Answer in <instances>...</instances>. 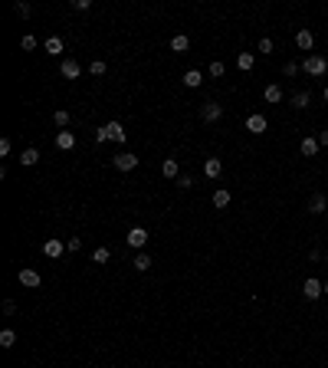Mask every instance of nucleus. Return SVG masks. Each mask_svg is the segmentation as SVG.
I'll use <instances>...</instances> for the list:
<instances>
[{
  "mask_svg": "<svg viewBox=\"0 0 328 368\" xmlns=\"http://www.w3.org/2000/svg\"><path fill=\"white\" fill-rule=\"evenodd\" d=\"M302 69H305L309 76H325V73H328V59L318 56V53H309V56L302 59Z\"/></svg>",
  "mask_w": 328,
  "mask_h": 368,
  "instance_id": "1",
  "label": "nucleus"
},
{
  "mask_svg": "<svg viewBox=\"0 0 328 368\" xmlns=\"http://www.w3.org/2000/svg\"><path fill=\"white\" fill-rule=\"evenodd\" d=\"M302 293H305V299H309V303H315L318 296L325 293V283L315 280V276H309V280H305V286H302Z\"/></svg>",
  "mask_w": 328,
  "mask_h": 368,
  "instance_id": "2",
  "label": "nucleus"
},
{
  "mask_svg": "<svg viewBox=\"0 0 328 368\" xmlns=\"http://www.w3.org/2000/svg\"><path fill=\"white\" fill-rule=\"evenodd\" d=\"M112 164H115L118 171H135V168H138V155H131V151H122V155L112 158Z\"/></svg>",
  "mask_w": 328,
  "mask_h": 368,
  "instance_id": "3",
  "label": "nucleus"
},
{
  "mask_svg": "<svg viewBox=\"0 0 328 368\" xmlns=\"http://www.w3.org/2000/svg\"><path fill=\"white\" fill-rule=\"evenodd\" d=\"M200 119L204 122H220L223 119V106L220 102H204V106H200Z\"/></svg>",
  "mask_w": 328,
  "mask_h": 368,
  "instance_id": "4",
  "label": "nucleus"
},
{
  "mask_svg": "<svg viewBox=\"0 0 328 368\" xmlns=\"http://www.w3.org/2000/svg\"><path fill=\"white\" fill-rule=\"evenodd\" d=\"M125 240H128V247L141 250L144 244H148V230H144V227H131V230H128V237H125Z\"/></svg>",
  "mask_w": 328,
  "mask_h": 368,
  "instance_id": "5",
  "label": "nucleus"
},
{
  "mask_svg": "<svg viewBox=\"0 0 328 368\" xmlns=\"http://www.w3.org/2000/svg\"><path fill=\"white\" fill-rule=\"evenodd\" d=\"M269 128V122H266V115H260V112H253L246 119V131H253V135H263V131Z\"/></svg>",
  "mask_w": 328,
  "mask_h": 368,
  "instance_id": "6",
  "label": "nucleus"
},
{
  "mask_svg": "<svg viewBox=\"0 0 328 368\" xmlns=\"http://www.w3.org/2000/svg\"><path fill=\"white\" fill-rule=\"evenodd\" d=\"M43 253L50 256V260H59V256L66 253V244H62V240H56V237H50V240L43 244Z\"/></svg>",
  "mask_w": 328,
  "mask_h": 368,
  "instance_id": "7",
  "label": "nucleus"
},
{
  "mask_svg": "<svg viewBox=\"0 0 328 368\" xmlns=\"http://www.w3.org/2000/svg\"><path fill=\"white\" fill-rule=\"evenodd\" d=\"M105 131H108V142H118V145H125V138H128V131H125L122 122H108Z\"/></svg>",
  "mask_w": 328,
  "mask_h": 368,
  "instance_id": "8",
  "label": "nucleus"
},
{
  "mask_svg": "<svg viewBox=\"0 0 328 368\" xmlns=\"http://www.w3.org/2000/svg\"><path fill=\"white\" fill-rule=\"evenodd\" d=\"M56 148L59 151H69V148H76V131H56Z\"/></svg>",
  "mask_w": 328,
  "mask_h": 368,
  "instance_id": "9",
  "label": "nucleus"
},
{
  "mask_svg": "<svg viewBox=\"0 0 328 368\" xmlns=\"http://www.w3.org/2000/svg\"><path fill=\"white\" fill-rule=\"evenodd\" d=\"M325 211H328V197H325L322 191H315L309 197V214H325Z\"/></svg>",
  "mask_w": 328,
  "mask_h": 368,
  "instance_id": "10",
  "label": "nucleus"
},
{
  "mask_svg": "<svg viewBox=\"0 0 328 368\" xmlns=\"http://www.w3.org/2000/svg\"><path fill=\"white\" fill-rule=\"evenodd\" d=\"M296 46H299V50H305V53H312V46H315V33H312V30H299L296 33Z\"/></svg>",
  "mask_w": 328,
  "mask_h": 368,
  "instance_id": "11",
  "label": "nucleus"
},
{
  "mask_svg": "<svg viewBox=\"0 0 328 368\" xmlns=\"http://www.w3.org/2000/svg\"><path fill=\"white\" fill-rule=\"evenodd\" d=\"M59 73L66 76V79H79L82 66H79V62H76V59H62V62H59Z\"/></svg>",
  "mask_w": 328,
  "mask_h": 368,
  "instance_id": "12",
  "label": "nucleus"
},
{
  "mask_svg": "<svg viewBox=\"0 0 328 368\" xmlns=\"http://www.w3.org/2000/svg\"><path fill=\"white\" fill-rule=\"evenodd\" d=\"M184 86L187 89H200L204 86V73H200V69H187L184 73Z\"/></svg>",
  "mask_w": 328,
  "mask_h": 368,
  "instance_id": "13",
  "label": "nucleus"
},
{
  "mask_svg": "<svg viewBox=\"0 0 328 368\" xmlns=\"http://www.w3.org/2000/svg\"><path fill=\"white\" fill-rule=\"evenodd\" d=\"M318 148H322V145H318V138H312V135H309V138H302V145H299V151H302L305 158H315V155H318Z\"/></svg>",
  "mask_w": 328,
  "mask_h": 368,
  "instance_id": "14",
  "label": "nucleus"
},
{
  "mask_svg": "<svg viewBox=\"0 0 328 368\" xmlns=\"http://www.w3.org/2000/svg\"><path fill=\"white\" fill-rule=\"evenodd\" d=\"M20 286L37 289L40 286V273H37V270H20Z\"/></svg>",
  "mask_w": 328,
  "mask_h": 368,
  "instance_id": "15",
  "label": "nucleus"
},
{
  "mask_svg": "<svg viewBox=\"0 0 328 368\" xmlns=\"http://www.w3.org/2000/svg\"><path fill=\"white\" fill-rule=\"evenodd\" d=\"M220 171H223V161H220V158H207V161H204V175L207 178H220Z\"/></svg>",
  "mask_w": 328,
  "mask_h": 368,
  "instance_id": "16",
  "label": "nucleus"
},
{
  "mask_svg": "<svg viewBox=\"0 0 328 368\" xmlns=\"http://www.w3.org/2000/svg\"><path fill=\"white\" fill-rule=\"evenodd\" d=\"M37 161H40V151L37 148H23V151H20V164H23V168H33Z\"/></svg>",
  "mask_w": 328,
  "mask_h": 368,
  "instance_id": "17",
  "label": "nucleus"
},
{
  "mask_svg": "<svg viewBox=\"0 0 328 368\" xmlns=\"http://www.w3.org/2000/svg\"><path fill=\"white\" fill-rule=\"evenodd\" d=\"M171 50L174 53H187V50H191V37H184V33L171 37Z\"/></svg>",
  "mask_w": 328,
  "mask_h": 368,
  "instance_id": "18",
  "label": "nucleus"
},
{
  "mask_svg": "<svg viewBox=\"0 0 328 368\" xmlns=\"http://www.w3.org/2000/svg\"><path fill=\"white\" fill-rule=\"evenodd\" d=\"M312 106V95L305 92V89H299L296 95H292V109H309Z\"/></svg>",
  "mask_w": 328,
  "mask_h": 368,
  "instance_id": "19",
  "label": "nucleus"
},
{
  "mask_svg": "<svg viewBox=\"0 0 328 368\" xmlns=\"http://www.w3.org/2000/svg\"><path fill=\"white\" fill-rule=\"evenodd\" d=\"M161 175H164V178H180V171H177V158H164Z\"/></svg>",
  "mask_w": 328,
  "mask_h": 368,
  "instance_id": "20",
  "label": "nucleus"
},
{
  "mask_svg": "<svg viewBox=\"0 0 328 368\" xmlns=\"http://www.w3.org/2000/svg\"><path fill=\"white\" fill-rule=\"evenodd\" d=\"M131 266H135L138 273H148V270H151V256L148 253H138L135 260H131Z\"/></svg>",
  "mask_w": 328,
  "mask_h": 368,
  "instance_id": "21",
  "label": "nucleus"
},
{
  "mask_svg": "<svg viewBox=\"0 0 328 368\" xmlns=\"http://www.w3.org/2000/svg\"><path fill=\"white\" fill-rule=\"evenodd\" d=\"M263 95H266V102H273V106H276V102H282V86H276V82H273V86H266V92H263Z\"/></svg>",
  "mask_w": 328,
  "mask_h": 368,
  "instance_id": "22",
  "label": "nucleus"
},
{
  "mask_svg": "<svg viewBox=\"0 0 328 368\" xmlns=\"http://www.w3.org/2000/svg\"><path fill=\"white\" fill-rule=\"evenodd\" d=\"M13 342H17V332H13V329L0 332V349H13Z\"/></svg>",
  "mask_w": 328,
  "mask_h": 368,
  "instance_id": "23",
  "label": "nucleus"
},
{
  "mask_svg": "<svg viewBox=\"0 0 328 368\" xmlns=\"http://www.w3.org/2000/svg\"><path fill=\"white\" fill-rule=\"evenodd\" d=\"M112 260V250L108 247H95L92 250V263H108Z\"/></svg>",
  "mask_w": 328,
  "mask_h": 368,
  "instance_id": "24",
  "label": "nucleus"
},
{
  "mask_svg": "<svg viewBox=\"0 0 328 368\" xmlns=\"http://www.w3.org/2000/svg\"><path fill=\"white\" fill-rule=\"evenodd\" d=\"M46 53H50V56H59V53H62V40L59 37H50V40H46Z\"/></svg>",
  "mask_w": 328,
  "mask_h": 368,
  "instance_id": "25",
  "label": "nucleus"
},
{
  "mask_svg": "<svg viewBox=\"0 0 328 368\" xmlns=\"http://www.w3.org/2000/svg\"><path fill=\"white\" fill-rule=\"evenodd\" d=\"M227 204H230V191H227V187L213 191V207H227Z\"/></svg>",
  "mask_w": 328,
  "mask_h": 368,
  "instance_id": "26",
  "label": "nucleus"
},
{
  "mask_svg": "<svg viewBox=\"0 0 328 368\" xmlns=\"http://www.w3.org/2000/svg\"><path fill=\"white\" fill-rule=\"evenodd\" d=\"M253 62H256L253 53H240V56H236V66L240 69H253Z\"/></svg>",
  "mask_w": 328,
  "mask_h": 368,
  "instance_id": "27",
  "label": "nucleus"
},
{
  "mask_svg": "<svg viewBox=\"0 0 328 368\" xmlns=\"http://www.w3.org/2000/svg\"><path fill=\"white\" fill-rule=\"evenodd\" d=\"M13 13H17V17H30V13H33V7L26 4V0H17V4H13Z\"/></svg>",
  "mask_w": 328,
  "mask_h": 368,
  "instance_id": "28",
  "label": "nucleus"
},
{
  "mask_svg": "<svg viewBox=\"0 0 328 368\" xmlns=\"http://www.w3.org/2000/svg\"><path fill=\"white\" fill-rule=\"evenodd\" d=\"M105 69H108V66H105L102 59H92V66H89V73H92L95 79H99V76H105Z\"/></svg>",
  "mask_w": 328,
  "mask_h": 368,
  "instance_id": "29",
  "label": "nucleus"
},
{
  "mask_svg": "<svg viewBox=\"0 0 328 368\" xmlns=\"http://www.w3.org/2000/svg\"><path fill=\"white\" fill-rule=\"evenodd\" d=\"M53 122L59 125V128H66V125H69V112H66V109H59V112H53Z\"/></svg>",
  "mask_w": 328,
  "mask_h": 368,
  "instance_id": "30",
  "label": "nucleus"
},
{
  "mask_svg": "<svg viewBox=\"0 0 328 368\" xmlns=\"http://www.w3.org/2000/svg\"><path fill=\"white\" fill-rule=\"evenodd\" d=\"M177 187H180V191H191V187H194V178L191 175H180L177 178Z\"/></svg>",
  "mask_w": 328,
  "mask_h": 368,
  "instance_id": "31",
  "label": "nucleus"
},
{
  "mask_svg": "<svg viewBox=\"0 0 328 368\" xmlns=\"http://www.w3.org/2000/svg\"><path fill=\"white\" fill-rule=\"evenodd\" d=\"M66 250H69V253H76V250H82V240H79V237H69V240H66Z\"/></svg>",
  "mask_w": 328,
  "mask_h": 368,
  "instance_id": "32",
  "label": "nucleus"
},
{
  "mask_svg": "<svg viewBox=\"0 0 328 368\" xmlns=\"http://www.w3.org/2000/svg\"><path fill=\"white\" fill-rule=\"evenodd\" d=\"M20 46H23V50H37V37H30V33H26V37L20 40Z\"/></svg>",
  "mask_w": 328,
  "mask_h": 368,
  "instance_id": "33",
  "label": "nucleus"
},
{
  "mask_svg": "<svg viewBox=\"0 0 328 368\" xmlns=\"http://www.w3.org/2000/svg\"><path fill=\"white\" fill-rule=\"evenodd\" d=\"M89 7H92V0H72V10H79V13H86Z\"/></svg>",
  "mask_w": 328,
  "mask_h": 368,
  "instance_id": "34",
  "label": "nucleus"
},
{
  "mask_svg": "<svg viewBox=\"0 0 328 368\" xmlns=\"http://www.w3.org/2000/svg\"><path fill=\"white\" fill-rule=\"evenodd\" d=\"M223 73H227V69H223V62L217 59V62H210V76H213V79H217V76H223Z\"/></svg>",
  "mask_w": 328,
  "mask_h": 368,
  "instance_id": "35",
  "label": "nucleus"
},
{
  "mask_svg": "<svg viewBox=\"0 0 328 368\" xmlns=\"http://www.w3.org/2000/svg\"><path fill=\"white\" fill-rule=\"evenodd\" d=\"M260 53H273V40H269V37L260 40Z\"/></svg>",
  "mask_w": 328,
  "mask_h": 368,
  "instance_id": "36",
  "label": "nucleus"
},
{
  "mask_svg": "<svg viewBox=\"0 0 328 368\" xmlns=\"http://www.w3.org/2000/svg\"><path fill=\"white\" fill-rule=\"evenodd\" d=\"M102 142H108V131H105V125H102V128L95 131V145H102Z\"/></svg>",
  "mask_w": 328,
  "mask_h": 368,
  "instance_id": "37",
  "label": "nucleus"
},
{
  "mask_svg": "<svg viewBox=\"0 0 328 368\" xmlns=\"http://www.w3.org/2000/svg\"><path fill=\"white\" fill-rule=\"evenodd\" d=\"M282 73H285V76H289V79H292V76L299 73V62H285V69H282Z\"/></svg>",
  "mask_w": 328,
  "mask_h": 368,
  "instance_id": "38",
  "label": "nucleus"
},
{
  "mask_svg": "<svg viewBox=\"0 0 328 368\" xmlns=\"http://www.w3.org/2000/svg\"><path fill=\"white\" fill-rule=\"evenodd\" d=\"M4 312H7V316H13V312H17V303H13V299H4Z\"/></svg>",
  "mask_w": 328,
  "mask_h": 368,
  "instance_id": "39",
  "label": "nucleus"
},
{
  "mask_svg": "<svg viewBox=\"0 0 328 368\" xmlns=\"http://www.w3.org/2000/svg\"><path fill=\"white\" fill-rule=\"evenodd\" d=\"M0 155H4V158L10 155V138H0Z\"/></svg>",
  "mask_w": 328,
  "mask_h": 368,
  "instance_id": "40",
  "label": "nucleus"
},
{
  "mask_svg": "<svg viewBox=\"0 0 328 368\" xmlns=\"http://www.w3.org/2000/svg\"><path fill=\"white\" fill-rule=\"evenodd\" d=\"M318 145H325V148H328V131H322V135H318Z\"/></svg>",
  "mask_w": 328,
  "mask_h": 368,
  "instance_id": "41",
  "label": "nucleus"
},
{
  "mask_svg": "<svg viewBox=\"0 0 328 368\" xmlns=\"http://www.w3.org/2000/svg\"><path fill=\"white\" fill-rule=\"evenodd\" d=\"M325 102H328V86H325Z\"/></svg>",
  "mask_w": 328,
  "mask_h": 368,
  "instance_id": "42",
  "label": "nucleus"
},
{
  "mask_svg": "<svg viewBox=\"0 0 328 368\" xmlns=\"http://www.w3.org/2000/svg\"><path fill=\"white\" fill-rule=\"evenodd\" d=\"M325 296H328V280H325Z\"/></svg>",
  "mask_w": 328,
  "mask_h": 368,
  "instance_id": "43",
  "label": "nucleus"
},
{
  "mask_svg": "<svg viewBox=\"0 0 328 368\" xmlns=\"http://www.w3.org/2000/svg\"><path fill=\"white\" fill-rule=\"evenodd\" d=\"M325 263H328V250H325Z\"/></svg>",
  "mask_w": 328,
  "mask_h": 368,
  "instance_id": "44",
  "label": "nucleus"
}]
</instances>
